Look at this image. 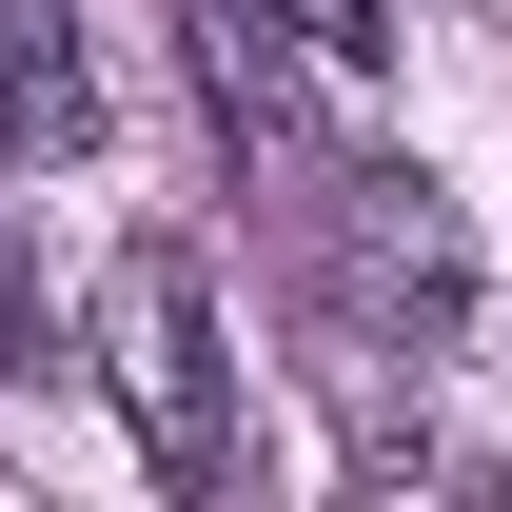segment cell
Returning <instances> with one entry per match:
<instances>
[{
    "instance_id": "obj_1",
    "label": "cell",
    "mask_w": 512,
    "mask_h": 512,
    "mask_svg": "<svg viewBox=\"0 0 512 512\" xmlns=\"http://www.w3.org/2000/svg\"><path fill=\"white\" fill-rule=\"evenodd\" d=\"M296 237H316V316L355 335V355H453L473 237H453V197L414 178V158H335V178L296 197Z\"/></svg>"
},
{
    "instance_id": "obj_2",
    "label": "cell",
    "mask_w": 512,
    "mask_h": 512,
    "mask_svg": "<svg viewBox=\"0 0 512 512\" xmlns=\"http://www.w3.org/2000/svg\"><path fill=\"white\" fill-rule=\"evenodd\" d=\"M99 375H119V414H138V453L178 473V493H217L237 473V355H217V276H197L178 237H138L119 276H99Z\"/></svg>"
},
{
    "instance_id": "obj_3",
    "label": "cell",
    "mask_w": 512,
    "mask_h": 512,
    "mask_svg": "<svg viewBox=\"0 0 512 512\" xmlns=\"http://www.w3.org/2000/svg\"><path fill=\"white\" fill-rule=\"evenodd\" d=\"M316 79H335V60L276 20V0H197V99H217L237 158H296V138H316Z\"/></svg>"
},
{
    "instance_id": "obj_4",
    "label": "cell",
    "mask_w": 512,
    "mask_h": 512,
    "mask_svg": "<svg viewBox=\"0 0 512 512\" xmlns=\"http://www.w3.org/2000/svg\"><path fill=\"white\" fill-rule=\"evenodd\" d=\"M0 158H99V40H79V0H0Z\"/></svg>"
},
{
    "instance_id": "obj_5",
    "label": "cell",
    "mask_w": 512,
    "mask_h": 512,
    "mask_svg": "<svg viewBox=\"0 0 512 512\" xmlns=\"http://www.w3.org/2000/svg\"><path fill=\"white\" fill-rule=\"evenodd\" d=\"M276 20H296L335 79H375V60H394V0H276Z\"/></svg>"
},
{
    "instance_id": "obj_6",
    "label": "cell",
    "mask_w": 512,
    "mask_h": 512,
    "mask_svg": "<svg viewBox=\"0 0 512 512\" xmlns=\"http://www.w3.org/2000/svg\"><path fill=\"white\" fill-rule=\"evenodd\" d=\"M0 375H79L60 316H40V276H20V237H0Z\"/></svg>"
}]
</instances>
